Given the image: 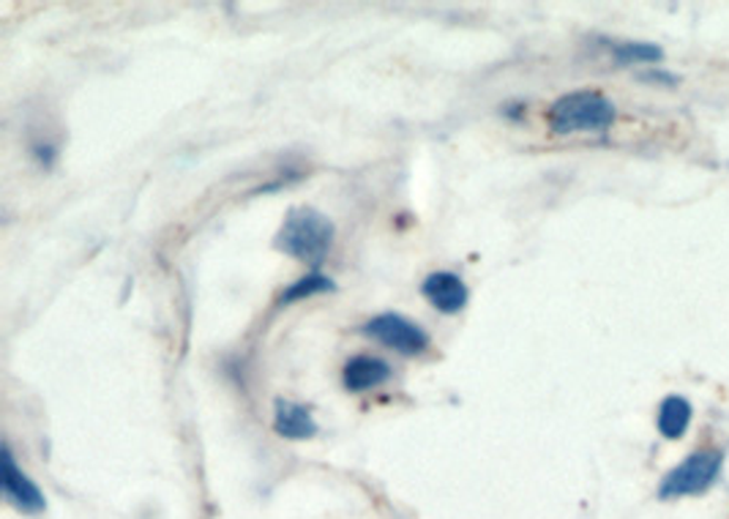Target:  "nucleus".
Instances as JSON below:
<instances>
[{"label": "nucleus", "mask_w": 729, "mask_h": 519, "mask_svg": "<svg viewBox=\"0 0 729 519\" xmlns=\"http://www.w3.org/2000/svg\"><path fill=\"white\" fill-rule=\"evenodd\" d=\"M333 238H337V228L326 213L318 208L296 206L287 211L282 228L273 238V247L287 258L318 268L331 254Z\"/></svg>", "instance_id": "f257e3e1"}, {"label": "nucleus", "mask_w": 729, "mask_h": 519, "mask_svg": "<svg viewBox=\"0 0 729 519\" xmlns=\"http://www.w3.org/2000/svg\"><path fill=\"white\" fill-rule=\"evenodd\" d=\"M618 121V107L601 91H571L558 97L547 110V127L552 134H601Z\"/></svg>", "instance_id": "f03ea898"}, {"label": "nucleus", "mask_w": 729, "mask_h": 519, "mask_svg": "<svg viewBox=\"0 0 729 519\" xmlns=\"http://www.w3.org/2000/svg\"><path fill=\"white\" fill-rule=\"evenodd\" d=\"M725 470V451L721 449H697L695 455L680 459L672 470L661 479L659 498L678 500L705 495L716 487Z\"/></svg>", "instance_id": "7ed1b4c3"}, {"label": "nucleus", "mask_w": 729, "mask_h": 519, "mask_svg": "<svg viewBox=\"0 0 729 519\" xmlns=\"http://www.w3.org/2000/svg\"><path fill=\"white\" fill-rule=\"evenodd\" d=\"M361 333L405 358H418L429 350V333L399 312L375 315L361 326Z\"/></svg>", "instance_id": "20e7f679"}, {"label": "nucleus", "mask_w": 729, "mask_h": 519, "mask_svg": "<svg viewBox=\"0 0 729 519\" xmlns=\"http://www.w3.org/2000/svg\"><path fill=\"white\" fill-rule=\"evenodd\" d=\"M0 489H3V498L9 500L17 511H22V515L39 517L47 511L44 492H41V487L17 465L14 451H11L9 443H3V449H0Z\"/></svg>", "instance_id": "39448f33"}, {"label": "nucleus", "mask_w": 729, "mask_h": 519, "mask_svg": "<svg viewBox=\"0 0 729 519\" xmlns=\"http://www.w3.org/2000/svg\"><path fill=\"white\" fill-rule=\"evenodd\" d=\"M421 292L440 315H459L470 301V288L453 271H432L421 282Z\"/></svg>", "instance_id": "423d86ee"}, {"label": "nucleus", "mask_w": 729, "mask_h": 519, "mask_svg": "<svg viewBox=\"0 0 729 519\" xmlns=\"http://www.w3.org/2000/svg\"><path fill=\"white\" fill-rule=\"evenodd\" d=\"M273 432L292 443H303V440L318 438L320 423L307 405L279 397L273 402Z\"/></svg>", "instance_id": "0eeeda50"}, {"label": "nucleus", "mask_w": 729, "mask_h": 519, "mask_svg": "<svg viewBox=\"0 0 729 519\" xmlns=\"http://www.w3.org/2000/svg\"><path fill=\"white\" fill-rule=\"evenodd\" d=\"M393 375L391 363L382 361L378 356L358 353L344 361L342 367V386L350 393H367L380 389L382 383H388Z\"/></svg>", "instance_id": "6e6552de"}, {"label": "nucleus", "mask_w": 729, "mask_h": 519, "mask_svg": "<svg viewBox=\"0 0 729 519\" xmlns=\"http://www.w3.org/2000/svg\"><path fill=\"white\" fill-rule=\"evenodd\" d=\"M695 421V405L683 393H669L661 399L659 413H656V429L665 440H683Z\"/></svg>", "instance_id": "1a4fd4ad"}, {"label": "nucleus", "mask_w": 729, "mask_h": 519, "mask_svg": "<svg viewBox=\"0 0 729 519\" xmlns=\"http://www.w3.org/2000/svg\"><path fill=\"white\" fill-rule=\"evenodd\" d=\"M328 292H337V282H333L328 273L309 271V273H303V277H298L292 285H287L282 292H279L277 307L284 309V307H292V303L309 301V298L328 296Z\"/></svg>", "instance_id": "9d476101"}, {"label": "nucleus", "mask_w": 729, "mask_h": 519, "mask_svg": "<svg viewBox=\"0 0 729 519\" xmlns=\"http://www.w3.org/2000/svg\"><path fill=\"white\" fill-rule=\"evenodd\" d=\"M607 50L618 66H648L665 58V50L653 41H607Z\"/></svg>", "instance_id": "9b49d317"}, {"label": "nucleus", "mask_w": 729, "mask_h": 519, "mask_svg": "<svg viewBox=\"0 0 729 519\" xmlns=\"http://www.w3.org/2000/svg\"><path fill=\"white\" fill-rule=\"evenodd\" d=\"M31 153H33V159H36V162H39L41 167H50L52 162H56L58 148L52 146V142H33V146H31Z\"/></svg>", "instance_id": "f8f14e48"}, {"label": "nucleus", "mask_w": 729, "mask_h": 519, "mask_svg": "<svg viewBox=\"0 0 729 519\" xmlns=\"http://www.w3.org/2000/svg\"><path fill=\"white\" fill-rule=\"evenodd\" d=\"M639 80H642V82H656V86L675 88L680 82V77L672 74V71H639Z\"/></svg>", "instance_id": "ddd939ff"}, {"label": "nucleus", "mask_w": 729, "mask_h": 519, "mask_svg": "<svg viewBox=\"0 0 729 519\" xmlns=\"http://www.w3.org/2000/svg\"><path fill=\"white\" fill-rule=\"evenodd\" d=\"M500 112H503L506 118H511V121H519V118L528 112V104H525V101H511V104L500 107Z\"/></svg>", "instance_id": "4468645a"}]
</instances>
